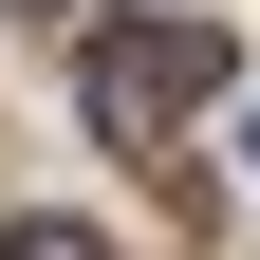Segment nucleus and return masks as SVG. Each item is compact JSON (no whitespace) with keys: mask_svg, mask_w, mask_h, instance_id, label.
<instances>
[{"mask_svg":"<svg viewBox=\"0 0 260 260\" xmlns=\"http://www.w3.org/2000/svg\"><path fill=\"white\" fill-rule=\"evenodd\" d=\"M19 19H56V0H19Z\"/></svg>","mask_w":260,"mask_h":260,"instance_id":"obj_3","label":"nucleus"},{"mask_svg":"<svg viewBox=\"0 0 260 260\" xmlns=\"http://www.w3.org/2000/svg\"><path fill=\"white\" fill-rule=\"evenodd\" d=\"M242 168H260V130H242Z\"/></svg>","mask_w":260,"mask_h":260,"instance_id":"obj_4","label":"nucleus"},{"mask_svg":"<svg viewBox=\"0 0 260 260\" xmlns=\"http://www.w3.org/2000/svg\"><path fill=\"white\" fill-rule=\"evenodd\" d=\"M0 260H112L93 223H0Z\"/></svg>","mask_w":260,"mask_h":260,"instance_id":"obj_2","label":"nucleus"},{"mask_svg":"<svg viewBox=\"0 0 260 260\" xmlns=\"http://www.w3.org/2000/svg\"><path fill=\"white\" fill-rule=\"evenodd\" d=\"M205 93H223V19H112V38H93V130H112V149L186 130Z\"/></svg>","mask_w":260,"mask_h":260,"instance_id":"obj_1","label":"nucleus"}]
</instances>
